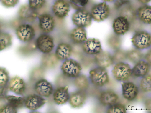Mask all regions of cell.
Listing matches in <instances>:
<instances>
[{
    "mask_svg": "<svg viewBox=\"0 0 151 113\" xmlns=\"http://www.w3.org/2000/svg\"><path fill=\"white\" fill-rule=\"evenodd\" d=\"M9 90L16 94L22 95L26 90V84L23 80L16 76L12 78L9 82Z\"/></svg>",
    "mask_w": 151,
    "mask_h": 113,
    "instance_id": "obj_16",
    "label": "cell"
},
{
    "mask_svg": "<svg viewBox=\"0 0 151 113\" xmlns=\"http://www.w3.org/2000/svg\"><path fill=\"white\" fill-rule=\"evenodd\" d=\"M61 69L66 76L76 78L80 75L82 69L81 65L77 61L73 59H67L63 63Z\"/></svg>",
    "mask_w": 151,
    "mask_h": 113,
    "instance_id": "obj_5",
    "label": "cell"
},
{
    "mask_svg": "<svg viewBox=\"0 0 151 113\" xmlns=\"http://www.w3.org/2000/svg\"><path fill=\"white\" fill-rule=\"evenodd\" d=\"M131 40L134 47L139 49H147L151 46V34L145 31L135 32Z\"/></svg>",
    "mask_w": 151,
    "mask_h": 113,
    "instance_id": "obj_1",
    "label": "cell"
},
{
    "mask_svg": "<svg viewBox=\"0 0 151 113\" xmlns=\"http://www.w3.org/2000/svg\"><path fill=\"white\" fill-rule=\"evenodd\" d=\"M137 19L143 24H151V6L144 4L137 10Z\"/></svg>",
    "mask_w": 151,
    "mask_h": 113,
    "instance_id": "obj_21",
    "label": "cell"
},
{
    "mask_svg": "<svg viewBox=\"0 0 151 113\" xmlns=\"http://www.w3.org/2000/svg\"><path fill=\"white\" fill-rule=\"evenodd\" d=\"M6 98L8 104L16 109L22 108L25 105L26 99L21 97L9 95L6 96Z\"/></svg>",
    "mask_w": 151,
    "mask_h": 113,
    "instance_id": "obj_28",
    "label": "cell"
},
{
    "mask_svg": "<svg viewBox=\"0 0 151 113\" xmlns=\"http://www.w3.org/2000/svg\"><path fill=\"white\" fill-rule=\"evenodd\" d=\"M149 68L148 63L141 60L136 63L132 69V74L136 77L145 76L148 72Z\"/></svg>",
    "mask_w": 151,
    "mask_h": 113,
    "instance_id": "obj_25",
    "label": "cell"
},
{
    "mask_svg": "<svg viewBox=\"0 0 151 113\" xmlns=\"http://www.w3.org/2000/svg\"><path fill=\"white\" fill-rule=\"evenodd\" d=\"M36 45L42 53H50L53 51L55 46L53 38L46 34H42L37 39Z\"/></svg>",
    "mask_w": 151,
    "mask_h": 113,
    "instance_id": "obj_6",
    "label": "cell"
},
{
    "mask_svg": "<svg viewBox=\"0 0 151 113\" xmlns=\"http://www.w3.org/2000/svg\"><path fill=\"white\" fill-rule=\"evenodd\" d=\"M29 2L30 6L36 10L43 7L46 3V0H29Z\"/></svg>",
    "mask_w": 151,
    "mask_h": 113,
    "instance_id": "obj_37",
    "label": "cell"
},
{
    "mask_svg": "<svg viewBox=\"0 0 151 113\" xmlns=\"http://www.w3.org/2000/svg\"><path fill=\"white\" fill-rule=\"evenodd\" d=\"M74 83L76 86L82 90L87 89L89 85L88 79L83 74L79 75L76 78Z\"/></svg>",
    "mask_w": 151,
    "mask_h": 113,
    "instance_id": "obj_30",
    "label": "cell"
},
{
    "mask_svg": "<svg viewBox=\"0 0 151 113\" xmlns=\"http://www.w3.org/2000/svg\"><path fill=\"white\" fill-rule=\"evenodd\" d=\"M90 78L92 84L97 87H102L109 82L107 72L105 69L99 67L90 71Z\"/></svg>",
    "mask_w": 151,
    "mask_h": 113,
    "instance_id": "obj_2",
    "label": "cell"
},
{
    "mask_svg": "<svg viewBox=\"0 0 151 113\" xmlns=\"http://www.w3.org/2000/svg\"><path fill=\"white\" fill-rule=\"evenodd\" d=\"M84 52L87 54L96 55L103 51L100 41L95 38L87 39L83 45Z\"/></svg>",
    "mask_w": 151,
    "mask_h": 113,
    "instance_id": "obj_12",
    "label": "cell"
},
{
    "mask_svg": "<svg viewBox=\"0 0 151 113\" xmlns=\"http://www.w3.org/2000/svg\"><path fill=\"white\" fill-rule=\"evenodd\" d=\"M9 73L5 68L0 69V86L1 87H6L9 80Z\"/></svg>",
    "mask_w": 151,
    "mask_h": 113,
    "instance_id": "obj_34",
    "label": "cell"
},
{
    "mask_svg": "<svg viewBox=\"0 0 151 113\" xmlns=\"http://www.w3.org/2000/svg\"><path fill=\"white\" fill-rule=\"evenodd\" d=\"M143 56V54L140 49H132L127 52V58L131 62L137 63L141 60Z\"/></svg>",
    "mask_w": 151,
    "mask_h": 113,
    "instance_id": "obj_31",
    "label": "cell"
},
{
    "mask_svg": "<svg viewBox=\"0 0 151 113\" xmlns=\"http://www.w3.org/2000/svg\"><path fill=\"white\" fill-rule=\"evenodd\" d=\"M112 56L114 61L120 62L127 58V52L122 50L118 49Z\"/></svg>",
    "mask_w": 151,
    "mask_h": 113,
    "instance_id": "obj_36",
    "label": "cell"
},
{
    "mask_svg": "<svg viewBox=\"0 0 151 113\" xmlns=\"http://www.w3.org/2000/svg\"><path fill=\"white\" fill-rule=\"evenodd\" d=\"M120 9V16L127 18L130 23L137 18V9L132 4L126 5Z\"/></svg>",
    "mask_w": 151,
    "mask_h": 113,
    "instance_id": "obj_26",
    "label": "cell"
},
{
    "mask_svg": "<svg viewBox=\"0 0 151 113\" xmlns=\"http://www.w3.org/2000/svg\"><path fill=\"white\" fill-rule=\"evenodd\" d=\"M16 34L18 38L24 42H31L35 36L34 28L29 24L20 25L16 30Z\"/></svg>",
    "mask_w": 151,
    "mask_h": 113,
    "instance_id": "obj_8",
    "label": "cell"
},
{
    "mask_svg": "<svg viewBox=\"0 0 151 113\" xmlns=\"http://www.w3.org/2000/svg\"><path fill=\"white\" fill-rule=\"evenodd\" d=\"M35 90L38 94L45 97H49L53 93L52 84L47 80L42 79L37 81L35 86Z\"/></svg>",
    "mask_w": 151,
    "mask_h": 113,
    "instance_id": "obj_13",
    "label": "cell"
},
{
    "mask_svg": "<svg viewBox=\"0 0 151 113\" xmlns=\"http://www.w3.org/2000/svg\"><path fill=\"white\" fill-rule=\"evenodd\" d=\"M107 112L109 113H124L126 112L125 106L121 104H118L113 105L109 108Z\"/></svg>",
    "mask_w": 151,
    "mask_h": 113,
    "instance_id": "obj_35",
    "label": "cell"
},
{
    "mask_svg": "<svg viewBox=\"0 0 151 113\" xmlns=\"http://www.w3.org/2000/svg\"><path fill=\"white\" fill-rule=\"evenodd\" d=\"M89 0H70V4L77 10L84 9L88 4Z\"/></svg>",
    "mask_w": 151,
    "mask_h": 113,
    "instance_id": "obj_33",
    "label": "cell"
},
{
    "mask_svg": "<svg viewBox=\"0 0 151 113\" xmlns=\"http://www.w3.org/2000/svg\"><path fill=\"white\" fill-rule=\"evenodd\" d=\"M109 6L105 2L99 3L93 6L91 14L93 19L97 22L103 21L107 19L110 14Z\"/></svg>",
    "mask_w": 151,
    "mask_h": 113,
    "instance_id": "obj_4",
    "label": "cell"
},
{
    "mask_svg": "<svg viewBox=\"0 0 151 113\" xmlns=\"http://www.w3.org/2000/svg\"><path fill=\"white\" fill-rule=\"evenodd\" d=\"M69 98L68 87L67 86L58 88L55 90L53 94L54 101L59 105L66 103L69 100Z\"/></svg>",
    "mask_w": 151,
    "mask_h": 113,
    "instance_id": "obj_22",
    "label": "cell"
},
{
    "mask_svg": "<svg viewBox=\"0 0 151 113\" xmlns=\"http://www.w3.org/2000/svg\"><path fill=\"white\" fill-rule=\"evenodd\" d=\"M47 102V100L40 95H31L26 99L25 106L30 110H35L42 107Z\"/></svg>",
    "mask_w": 151,
    "mask_h": 113,
    "instance_id": "obj_15",
    "label": "cell"
},
{
    "mask_svg": "<svg viewBox=\"0 0 151 113\" xmlns=\"http://www.w3.org/2000/svg\"><path fill=\"white\" fill-rule=\"evenodd\" d=\"M145 59L148 64L151 65V49L145 54Z\"/></svg>",
    "mask_w": 151,
    "mask_h": 113,
    "instance_id": "obj_43",
    "label": "cell"
},
{
    "mask_svg": "<svg viewBox=\"0 0 151 113\" xmlns=\"http://www.w3.org/2000/svg\"><path fill=\"white\" fill-rule=\"evenodd\" d=\"M122 95L126 99L132 101L137 97L138 90L137 86L130 82L122 83Z\"/></svg>",
    "mask_w": 151,
    "mask_h": 113,
    "instance_id": "obj_17",
    "label": "cell"
},
{
    "mask_svg": "<svg viewBox=\"0 0 151 113\" xmlns=\"http://www.w3.org/2000/svg\"><path fill=\"white\" fill-rule=\"evenodd\" d=\"M140 3L143 4H147L151 1V0H137Z\"/></svg>",
    "mask_w": 151,
    "mask_h": 113,
    "instance_id": "obj_45",
    "label": "cell"
},
{
    "mask_svg": "<svg viewBox=\"0 0 151 113\" xmlns=\"http://www.w3.org/2000/svg\"><path fill=\"white\" fill-rule=\"evenodd\" d=\"M95 60L99 67L105 69L111 66L114 61L109 53L103 51L96 55Z\"/></svg>",
    "mask_w": 151,
    "mask_h": 113,
    "instance_id": "obj_20",
    "label": "cell"
},
{
    "mask_svg": "<svg viewBox=\"0 0 151 113\" xmlns=\"http://www.w3.org/2000/svg\"><path fill=\"white\" fill-rule=\"evenodd\" d=\"M144 24L137 18L130 22V31L135 32L142 30Z\"/></svg>",
    "mask_w": 151,
    "mask_h": 113,
    "instance_id": "obj_38",
    "label": "cell"
},
{
    "mask_svg": "<svg viewBox=\"0 0 151 113\" xmlns=\"http://www.w3.org/2000/svg\"><path fill=\"white\" fill-rule=\"evenodd\" d=\"M112 28L116 35H123L130 30V23L127 18L120 16L113 21Z\"/></svg>",
    "mask_w": 151,
    "mask_h": 113,
    "instance_id": "obj_10",
    "label": "cell"
},
{
    "mask_svg": "<svg viewBox=\"0 0 151 113\" xmlns=\"http://www.w3.org/2000/svg\"><path fill=\"white\" fill-rule=\"evenodd\" d=\"M140 87L141 89L144 92H151V75H147L141 79Z\"/></svg>",
    "mask_w": 151,
    "mask_h": 113,
    "instance_id": "obj_32",
    "label": "cell"
},
{
    "mask_svg": "<svg viewBox=\"0 0 151 113\" xmlns=\"http://www.w3.org/2000/svg\"><path fill=\"white\" fill-rule=\"evenodd\" d=\"M19 18L25 21L31 22L35 21L38 16L36 10L32 9L29 4L22 5L18 11Z\"/></svg>",
    "mask_w": 151,
    "mask_h": 113,
    "instance_id": "obj_14",
    "label": "cell"
},
{
    "mask_svg": "<svg viewBox=\"0 0 151 113\" xmlns=\"http://www.w3.org/2000/svg\"><path fill=\"white\" fill-rule=\"evenodd\" d=\"M17 112V109L9 104L4 106L1 109V113H14Z\"/></svg>",
    "mask_w": 151,
    "mask_h": 113,
    "instance_id": "obj_41",
    "label": "cell"
},
{
    "mask_svg": "<svg viewBox=\"0 0 151 113\" xmlns=\"http://www.w3.org/2000/svg\"><path fill=\"white\" fill-rule=\"evenodd\" d=\"M145 106L146 109L151 112V98H149L146 100Z\"/></svg>",
    "mask_w": 151,
    "mask_h": 113,
    "instance_id": "obj_44",
    "label": "cell"
},
{
    "mask_svg": "<svg viewBox=\"0 0 151 113\" xmlns=\"http://www.w3.org/2000/svg\"><path fill=\"white\" fill-rule=\"evenodd\" d=\"M102 1L105 2H111L115 1L116 0H102Z\"/></svg>",
    "mask_w": 151,
    "mask_h": 113,
    "instance_id": "obj_46",
    "label": "cell"
},
{
    "mask_svg": "<svg viewBox=\"0 0 151 113\" xmlns=\"http://www.w3.org/2000/svg\"><path fill=\"white\" fill-rule=\"evenodd\" d=\"M70 9V4L65 0H57L52 6L53 13L59 19H63L68 16Z\"/></svg>",
    "mask_w": 151,
    "mask_h": 113,
    "instance_id": "obj_11",
    "label": "cell"
},
{
    "mask_svg": "<svg viewBox=\"0 0 151 113\" xmlns=\"http://www.w3.org/2000/svg\"><path fill=\"white\" fill-rule=\"evenodd\" d=\"M12 36L9 33L2 32L0 34V50L1 51L10 46L12 44Z\"/></svg>",
    "mask_w": 151,
    "mask_h": 113,
    "instance_id": "obj_29",
    "label": "cell"
},
{
    "mask_svg": "<svg viewBox=\"0 0 151 113\" xmlns=\"http://www.w3.org/2000/svg\"><path fill=\"white\" fill-rule=\"evenodd\" d=\"M131 3V0H116L114 7L115 9L119 10L123 6Z\"/></svg>",
    "mask_w": 151,
    "mask_h": 113,
    "instance_id": "obj_40",
    "label": "cell"
},
{
    "mask_svg": "<svg viewBox=\"0 0 151 113\" xmlns=\"http://www.w3.org/2000/svg\"><path fill=\"white\" fill-rule=\"evenodd\" d=\"M72 52V48L70 44L62 43L58 45L55 54L58 60H65L70 57Z\"/></svg>",
    "mask_w": 151,
    "mask_h": 113,
    "instance_id": "obj_18",
    "label": "cell"
},
{
    "mask_svg": "<svg viewBox=\"0 0 151 113\" xmlns=\"http://www.w3.org/2000/svg\"><path fill=\"white\" fill-rule=\"evenodd\" d=\"M92 19L91 13L84 9L77 10L72 18V21L76 26L84 28L91 26Z\"/></svg>",
    "mask_w": 151,
    "mask_h": 113,
    "instance_id": "obj_3",
    "label": "cell"
},
{
    "mask_svg": "<svg viewBox=\"0 0 151 113\" xmlns=\"http://www.w3.org/2000/svg\"><path fill=\"white\" fill-rule=\"evenodd\" d=\"M19 0H1L2 5L7 8L15 7L18 3Z\"/></svg>",
    "mask_w": 151,
    "mask_h": 113,
    "instance_id": "obj_42",
    "label": "cell"
},
{
    "mask_svg": "<svg viewBox=\"0 0 151 113\" xmlns=\"http://www.w3.org/2000/svg\"><path fill=\"white\" fill-rule=\"evenodd\" d=\"M58 60L55 54L50 53L45 54L43 56L42 61V64L45 67L52 68L57 65Z\"/></svg>",
    "mask_w": 151,
    "mask_h": 113,
    "instance_id": "obj_27",
    "label": "cell"
},
{
    "mask_svg": "<svg viewBox=\"0 0 151 113\" xmlns=\"http://www.w3.org/2000/svg\"><path fill=\"white\" fill-rule=\"evenodd\" d=\"M112 38V39H111L110 40L109 45L113 49H118L121 45L120 38L118 35L114 36Z\"/></svg>",
    "mask_w": 151,
    "mask_h": 113,
    "instance_id": "obj_39",
    "label": "cell"
},
{
    "mask_svg": "<svg viewBox=\"0 0 151 113\" xmlns=\"http://www.w3.org/2000/svg\"><path fill=\"white\" fill-rule=\"evenodd\" d=\"M86 98V92L81 90L74 92L70 95L69 99V103L73 108H79L84 104Z\"/></svg>",
    "mask_w": 151,
    "mask_h": 113,
    "instance_id": "obj_23",
    "label": "cell"
},
{
    "mask_svg": "<svg viewBox=\"0 0 151 113\" xmlns=\"http://www.w3.org/2000/svg\"><path fill=\"white\" fill-rule=\"evenodd\" d=\"M99 99L100 103L103 105L110 107L116 104L119 99V97L114 92L106 91L101 93Z\"/></svg>",
    "mask_w": 151,
    "mask_h": 113,
    "instance_id": "obj_19",
    "label": "cell"
},
{
    "mask_svg": "<svg viewBox=\"0 0 151 113\" xmlns=\"http://www.w3.org/2000/svg\"><path fill=\"white\" fill-rule=\"evenodd\" d=\"M70 35L72 40L76 44L84 43L87 39L86 31L84 28H75L72 31Z\"/></svg>",
    "mask_w": 151,
    "mask_h": 113,
    "instance_id": "obj_24",
    "label": "cell"
},
{
    "mask_svg": "<svg viewBox=\"0 0 151 113\" xmlns=\"http://www.w3.org/2000/svg\"><path fill=\"white\" fill-rule=\"evenodd\" d=\"M39 27L41 30L45 34H48L54 30L55 22L54 17L47 13L42 14L38 16Z\"/></svg>",
    "mask_w": 151,
    "mask_h": 113,
    "instance_id": "obj_9",
    "label": "cell"
},
{
    "mask_svg": "<svg viewBox=\"0 0 151 113\" xmlns=\"http://www.w3.org/2000/svg\"><path fill=\"white\" fill-rule=\"evenodd\" d=\"M113 76L118 81L128 80L132 74V69L129 65L122 62L117 64L112 71Z\"/></svg>",
    "mask_w": 151,
    "mask_h": 113,
    "instance_id": "obj_7",
    "label": "cell"
}]
</instances>
